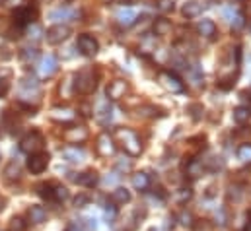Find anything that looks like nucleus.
Here are the masks:
<instances>
[{"mask_svg":"<svg viewBox=\"0 0 251 231\" xmlns=\"http://www.w3.org/2000/svg\"><path fill=\"white\" fill-rule=\"evenodd\" d=\"M41 101V86L33 76H24L20 80V105L35 109Z\"/></svg>","mask_w":251,"mask_h":231,"instance_id":"obj_1","label":"nucleus"},{"mask_svg":"<svg viewBox=\"0 0 251 231\" xmlns=\"http://www.w3.org/2000/svg\"><path fill=\"white\" fill-rule=\"evenodd\" d=\"M113 138H115V142L121 144V148L125 150L130 158H136V156L142 154V140H140V136L134 130H130V128H117Z\"/></svg>","mask_w":251,"mask_h":231,"instance_id":"obj_2","label":"nucleus"},{"mask_svg":"<svg viewBox=\"0 0 251 231\" xmlns=\"http://www.w3.org/2000/svg\"><path fill=\"white\" fill-rule=\"evenodd\" d=\"M98 70L94 68H82L76 76H74V92L82 93V95H90L96 88H98Z\"/></svg>","mask_w":251,"mask_h":231,"instance_id":"obj_3","label":"nucleus"},{"mask_svg":"<svg viewBox=\"0 0 251 231\" xmlns=\"http://www.w3.org/2000/svg\"><path fill=\"white\" fill-rule=\"evenodd\" d=\"M43 144H45L43 134L37 132V130H31V132H27V134L22 138V142H20V150H22L24 154L33 156V154H39V152H41Z\"/></svg>","mask_w":251,"mask_h":231,"instance_id":"obj_4","label":"nucleus"},{"mask_svg":"<svg viewBox=\"0 0 251 231\" xmlns=\"http://www.w3.org/2000/svg\"><path fill=\"white\" fill-rule=\"evenodd\" d=\"M158 80H160V84H162L168 92H172V93H183V92H185V82H183L176 72H172V70H162L160 76H158Z\"/></svg>","mask_w":251,"mask_h":231,"instance_id":"obj_5","label":"nucleus"},{"mask_svg":"<svg viewBox=\"0 0 251 231\" xmlns=\"http://www.w3.org/2000/svg\"><path fill=\"white\" fill-rule=\"evenodd\" d=\"M37 14H39V12H37V8H35V6L25 4V6H22V8L14 10V23H16V25H20V27H24V25H31V23L35 22Z\"/></svg>","mask_w":251,"mask_h":231,"instance_id":"obj_6","label":"nucleus"},{"mask_svg":"<svg viewBox=\"0 0 251 231\" xmlns=\"http://www.w3.org/2000/svg\"><path fill=\"white\" fill-rule=\"evenodd\" d=\"M76 49H78L84 57H96L98 51H100V43H98V39H96L94 35L82 33V35L78 37V41H76Z\"/></svg>","mask_w":251,"mask_h":231,"instance_id":"obj_7","label":"nucleus"},{"mask_svg":"<svg viewBox=\"0 0 251 231\" xmlns=\"http://www.w3.org/2000/svg\"><path fill=\"white\" fill-rule=\"evenodd\" d=\"M70 33H72V29H70L68 25H64V23H55V25H51V27L47 29L45 39H47V43H51V45H61L63 41H66V39L70 37Z\"/></svg>","mask_w":251,"mask_h":231,"instance_id":"obj_8","label":"nucleus"},{"mask_svg":"<svg viewBox=\"0 0 251 231\" xmlns=\"http://www.w3.org/2000/svg\"><path fill=\"white\" fill-rule=\"evenodd\" d=\"M88 138H90L88 128H84V126H80V124H72V126L64 128V132H63V140L68 142V144H84Z\"/></svg>","mask_w":251,"mask_h":231,"instance_id":"obj_9","label":"nucleus"},{"mask_svg":"<svg viewBox=\"0 0 251 231\" xmlns=\"http://www.w3.org/2000/svg\"><path fill=\"white\" fill-rule=\"evenodd\" d=\"M96 150L101 158H109L115 154V138L109 132H101L96 140Z\"/></svg>","mask_w":251,"mask_h":231,"instance_id":"obj_10","label":"nucleus"},{"mask_svg":"<svg viewBox=\"0 0 251 231\" xmlns=\"http://www.w3.org/2000/svg\"><path fill=\"white\" fill-rule=\"evenodd\" d=\"M49 160H51V158H49V154H45V152L33 154V156H29V160H27V169L33 175H41L49 167Z\"/></svg>","mask_w":251,"mask_h":231,"instance_id":"obj_11","label":"nucleus"},{"mask_svg":"<svg viewBox=\"0 0 251 231\" xmlns=\"http://www.w3.org/2000/svg\"><path fill=\"white\" fill-rule=\"evenodd\" d=\"M105 93H107V99H109V101H119V99H123L126 93H128V82H126V80H113V82H109Z\"/></svg>","mask_w":251,"mask_h":231,"instance_id":"obj_12","label":"nucleus"},{"mask_svg":"<svg viewBox=\"0 0 251 231\" xmlns=\"http://www.w3.org/2000/svg\"><path fill=\"white\" fill-rule=\"evenodd\" d=\"M57 70H59V64H57V58L53 57V55H47V57L41 60V64H39V74H41L43 78L55 76Z\"/></svg>","mask_w":251,"mask_h":231,"instance_id":"obj_13","label":"nucleus"},{"mask_svg":"<svg viewBox=\"0 0 251 231\" xmlns=\"http://www.w3.org/2000/svg\"><path fill=\"white\" fill-rule=\"evenodd\" d=\"M74 183L86 186V188H94L98 183H100V175L96 173L94 169H88L84 173H78V177H74Z\"/></svg>","mask_w":251,"mask_h":231,"instance_id":"obj_14","label":"nucleus"},{"mask_svg":"<svg viewBox=\"0 0 251 231\" xmlns=\"http://www.w3.org/2000/svg\"><path fill=\"white\" fill-rule=\"evenodd\" d=\"M130 185H132L134 190L146 192L150 188V177H148V173H144V171H136V173H132V177H130Z\"/></svg>","mask_w":251,"mask_h":231,"instance_id":"obj_15","label":"nucleus"},{"mask_svg":"<svg viewBox=\"0 0 251 231\" xmlns=\"http://www.w3.org/2000/svg\"><path fill=\"white\" fill-rule=\"evenodd\" d=\"M197 33L204 39H214L216 37V23L212 20H201L197 23Z\"/></svg>","mask_w":251,"mask_h":231,"instance_id":"obj_16","label":"nucleus"},{"mask_svg":"<svg viewBox=\"0 0 251 231\" xmlns=\"http://www.w3.org/2000/svg\"><path fill=\"white\" fill-rule=\"evenodd\" d=\"M172 29H174V25H172V22L168 18L154 20V35L156 37H168L172 33Z\"/></svg>","mask_w":251,"mask_h":231,"instance_id":"obj_17","label":"nucleus"},{"mask_svg":"<svg viewBox=\"0 0 251 231\" xmlns=\"http://www.w3.org/2000/svg\"><path fill=\"white\" fill-rule=\"evenodd\" d=\"M204 171H206V169H204V163H202V160H199V158L189 160L187 165H185V175H187L189 179H197V177H201Z\"/></svg>","mask_w":251,"mask_h":231,"instance_id":"obj_18","label":"nucleus"},{"mask_svg":"<svg viewBox=\"0 0 251 231\" xmlns=\"http://www.w3.org/2000/svg\"><path fill=\"white\" fill-rule=\"evenodd\" d=\"M84 152L82 150H78L76 146L74 148H64L63 150V160L66 163H70V165H76V163H82L84 162Z\"/></svg>","mask_w":251,"mask_h":231,"instance_id":"obj_19","label":"nucleus"},{"mask_svg":"<svg viewBox=\"0 0 251 231\" xmlns=\"http://www.w3.org/2000/svg\"><path fill=\"white\" fill-rule=\"evenodd\" d=\"M74 116H76V113L72 109H68V107H55L51 111V118L57 120V122H72Z\"/></svg>","mask_w":251,"mask_h":231,"instance_id":"obj_20","label":"nucleus"},{"mask_svg":"<svg viewBox=\"0 0 251 231\" xmlns=\"http://www.w3.org/2000/svg\"><path fill=\"white\" fill-rule=\"evenodd\" d=\"M111 202L115 204V206H125V204H128L130 202V192L126 190V188H123V186H117L113 192H111Z\"/></svg>","mask_w":251,"mask_h":231,"instance_id":"obj_21","label":"nucleus"},{"mask_svg":"<svg viewBox=\"0 0 251 231\" xmlns=\"http://www.w3.org/2000/svg\"><path fill=\"white\" fill-rule=\"evenodd\" d=\"M27 220L31 224H43L47 220V210L43 206H31L27 210Z\"/></svg>","mask_w":251,"mask_h":231,"instance_id":"obj_22","label":"nucleus"},{"mask_svg":"<svg viewBox=\"0 0 251 231\" xmlns=\"http://www.w3.org/2000/svg\"><path fill=\"white\" fill-rule=\"evenodd\" d=\"M136 18H138V14H136V10H132V8H123L119 14H117V22L121 23V25H132L134 22H136Z\"/></svg>","mask_w":251,"mask_h":231,"instance_id":"obj_23","label":"nucleus"},{"mask_svg":"<svg viewBox=\"0 0 251 231\" xmlns=\"http://www.w3.org/2000/svg\"><path fill=\"white\" fill-rule=\"evenodd\" d=\"M96 118H98L100 124L107 126V124L111 122V118H113V109H111V105H109V103H103V105L96 111Z\"/></svg>","mask_w":251,"mask_h":231,"instance_id":"obj_24","label":"nucleus"},{"mask_svg":"<svg viewBox=\"0 0 251 231\" xmlns=\"http://www.w3.org/2000/svg\"><path fill=\"white\" fill-rule=\"evenodd\" d=\"M183 16L185 18H197L201 12H202V4L199 2V0H187L185 4H183Z\"/></svg>","mask_w":251,"mask_h":231,"instance_id":"obj_25","label":"nucleus"},{"mask_svg":"<svg viewBox=\"0 0 251 231\" xmlns=\"http://www.w3.org/2000/svg\"><path fill=\"white\" fill-rule=\"evenodd\" d=\"M22 177V167L18 162H8L4 167V179L6 181H18Z\"/></svg>","mask_w":251,"mask_h":231,"instance_id":"obj_26","label":"nucleus"},{"mask_svg":"<svg viewBox=\"0 0 251 231\" xmlns=\"http://www.w3.org/2000/svg\"><path fill=\"white\" fill-rule=\"evenodd\" d=\"M232 116H234V122H238V124H246V122H250V118H251V109L248 107V105H240V107L234 109Z\"/></svg>","mask_w":251,"mask_h":231,"instance_id":"obj_27","label":"nucleus"},{"mask_svg":"<svg viewBox=\"0 0 251 231\" xmlns=\"http://www.w3.org/2000/svg\"><path fill=\"white\" fill-rule=\"evenodd\" d=\"M158 115H164V111L156 105H140L138 107V116H142V118H152Z\"/></svg>","mask_w":251,"mask_h":231,"instance_id":"obj_28","label":"nucleus"},{"mask_svg":"<svg viewBox=\"0 0 251 231\" xmlns=\"http://www.w3.org/2000/svg\"><path fill=\"white\" fill-rule=\"evenodd\" d=\"M76 16V12L74 10H70V8H57V10H53L51 12V20H57V22H61V20H70V18H74Z\"/></svg>","mask_w":251,"mask_h":231,"instance_id":"obj_29","label":"nucleus"},{"mask_svg":"<svg viewBox=\"0 0 251 231\" xmlns=\"http://www.w3.org/2000/svg\"><path fill=\"white\" fill-rule=\"evenodd\" d=\"M37 57H39V51H37L35 47H25V49H22V51H20V58H22L25 64L35 62Z\"/></svg>","mask_w":251,"mask_h":231,"instance_id":"obj_30","label":"nucleus"},{"mask_svg":"<svg viewBox=\"0 0 251 231\" xmlns=\"http://www.w3.org/2000/svg\"><path fill=\"white\" fill-rule=\"evenodd\" d=\"M176 220H177L181 226H185V228H193V226H195V216H193L189 210H181V212L176 216Z\"/></svg>","mask_w":251,"mask_h":231,"instance_id":"obj_31","label":"nucleus"},{"mask_svg":"<svg viewBox=\"0 0 251 231\" xmlns=\"http://www.w3.org/2000/svg\"><path fill=\"white\" fill-rule=\"evenodd\" d=\"M185 111H187L189 116H191L193 120H201L202 115H204V107H202L201 103H191V105H187Z\"/></svg>","mask_w":251,"mask_h":231,"instance_id":"obj_32","label":"nucleus"},{"mask_svg":"<svg viewBox=\"0 0 251 231\" xmlns=\"http://www.w3.org/2000/svg\"><path fill=\"white\" fill-rule=\"evenodd\" d=\"M68 188L66 186H63V185H55V188H53V200L55 202H64V200H68Z\"/></svg>","mask_w":251,"mask_h":231,"instance_id":"obj_33","label":"nucleus"},{"mask_svg":"<svg viewBox=\"0 0 251 231\" xmlns=\"http://www.w3.org/2000/svg\"><path fill=\"white\" fill-rule=\"evenodd\" d=\"M238 158L244 162V163H251V142H246L238 148Z\"/></svg>","mask_w":251,"mask_h":231,"instance_id":"obj_34","label":"nucleus"},{"mask_svg":"<svg viewBox=\"0 0 251 231\" xmlns=\"http://www.w3.org/2000/svg\"><path fill=\"white\" fill-rule=\"evenodd\" d=\"M10 72H0V97H4L8 92H10Z\"/></svg>","mask_w":251,"mask_h":231,"instance_id":"obj_35","label":"nucleus"},{"mask_svg":"<svg viewBox=\"0 0 251 231\" xmlns=\"http://www.w3.org/2000/svg\"><path fill=\"white\" fill-rule=\"evenodd\" d=\"M242 198H244V190H242V186H238V185L230 186V190H228V200H230V202L234 200V204H236V202H242Z\"/></svg>","mask_w":251,"mask_h":231,"instance_id":"obj_36","label":"nucleus"},{"mask_svg":"<svg viewBox=\"0 0 251 231\" xmlns=\"http://www.w3.org/2000/svg\"><path fill=\"white\" fill-rule=\"evenodd\" d=\"M53 188H55L53 183H43V185H39V194H41L43 198L53 200Z\"/></svg>","mask_w":251,"mask_h":231,"instance_id":"obj_37","label":"nucleus"},{"mask_svg":"<svg viewBox=\"0 0 251 231\" xmlns=\"http://www.w3.org/2000/svg\"><path fill=\"white\" fill-rule=\"evenodd\" d=\"M176 196H177V202H179V204H185L187 200H191V196H193V190H191L189 186H187V188H179Z\"/></svg>","mask_w":251,"mask_h":231,"instance_id":"obj_38","label":"nucleus"},{"mask_svg":"<svg viewBox=\"0 0 251 231\" xmlns=\"http://www.w3.org/2000/svg\"><path fill=\"white\" fill-rule=\"evenodd\" d=\"M25 4H27V0H2V6L8 8V10H18Z\"/></svg>","mask_w":251,"mask_h":231,"instance_id":"obj_39","label":"nucleus"},{"mask_svg":"<svg viewBox=\"0 0 251 231\" xmlns=\"http://www.w3.org/2000/svg\"><path fill=\"white\" fill-rule=\"evenodd\" d=\"M174 0H156V8L160 12H172L174 10Z\"/></svg>","mask_w":251,"mask_h":231,"instance_id":"obj_40","label":"nucleus"},{"mask_svg":"<svg viewBox=\"0 0 251 231\" xmlns=\"http://www.w3.org/2000/svg\"><path fill=\"white\" fill-rule=\"evenodd\" d=\"M24 230H25V222L22 218H12L8 231H24Z\"/></svg>","mask_w":251,"mask_h":231,"instance_id":"obj_41","label":"nucleus"},{"mask_svg":"<svg viewBox=\"0 0 251 231\" xmlns=\"http://www.w3.org/2000/svg\"><path fill=\"white\" fill-rule=\"evenodd\" d=\"M90 204V196L88 194H78L76 198H74V206L76 208H84V206H88Z\"/></svg>","mask_w":251,"mask_h":231,"instance_id":"obj_42","label":"nucleus"},{"mask_svg":"<svg viewBox=\"0 0 251 231\" xmlns=\"http://www.w3.org/2000/svg\"><path fill=\"white\" fill-rule=\"evenodd\" d=\"M115 218H117V210H115V206H107V208H105V220H107V224H113Z\"/></svg>","mask_w":251,"mask_h":231,"instance_id":"obj_43","label":"nucleus"},{"mask_svg":"<svg viewBox=\"0 0 251 231\" xmlns=\"http://www.w3.org/2000/svg\"><path fill=\"white\" fill-rule=\"evenodd\" d=\"M244 25H246V20H244L242 14H238L236 18H232V27H234V29H242Z\"/></svg>","mask_w":251,"mask_h":231,"instance_id":"obj_44","label":"nucleus"},{"mask_svg":"<svg viewBox=\"0 0 251 231\" xmlns=\"http://www.w3.org/2000/svg\"><path fill=\"white\" fill-rule=\"evenodd\" d=\"M117 171H130V162H117Z\"/></svg>","mask_w":251,"mask_h":231,"instance_id":"obj_45","label":"nucleus"},{"mask_svg":"<svg viewBox=\"0 0 251 231\" xmlns=\"http://www.w3.org/2000/svg\"><path fill=\"white\" fill-rule=\"evenodd\" d=\"M115 179H117V177H107V179H105V183H107V185H111V183H115Z\"/></svg>","mask_w":251,"mask_h":231,"instance_id":"obj_46","label":"nucleus"},{"mask_svg":"<svg viewBox=\"0 0 251 231\" xmlns=\"http://www.w3.org/2000/svg\"><path fill=\"white\" fill-rule=\"evenodd\" d=\"M123 2H125V4H132V2H134V0H123Z\"/></svg>","mask_w":251,"mask_h":231,"instance_id":"obj_47","label":"nucleus"},{"mask_svg":"<svg viewBox=\"0 0 251 231\" xmlns=\"http://www.w3.org/2000/svg\"><path fill=\"white\" fill-rule=\"evenodd\" d=\"M248 231H251V218H250V226H248Z\"/></svg>","mask_w":251,"mask_h":231,"instance_id":"obj_48","label":"nucleus"},{"mask_svg":"<svg viewBox=\"0 0 251 231\" xmlns=\"http://www.w3.org/2000/svg\"><path fill=\"white\" fill-rule=\"evenodd\" d=\"M148 231H160V230H156V228H150Z\"/></svg>","mask_w":251,"mask_h":231,"instance_id":"obj_49","label":"nucleus"},{"mask_svg":"<svg viewBox=\"0 0 251 231\" xmlns=\"http://www.w3.org/2000/svg\"><path fill=\"white\" fill-rule=\"evenodd\" d=\"M103 2H105V4H109V2H111V0H103Z\"/></svg>","mask_w":251,"mask_h":231,"instance_id":"obj_50","label":"nucleus"},{"mask_svg":"<svg viewBox=\"0 0 251 231\" xmlns=\"http://www.w3.org/2000/svg\"><path fill=\"white\" fill-rule=\"evenodd\" d=\"M0 158H2V154H0Z\"/></svg>","mask_w":251,"mask_h":231,"instance_id":"obj_51","label":"nucleus"}]
</instances>
